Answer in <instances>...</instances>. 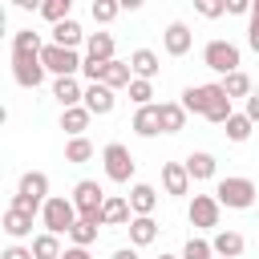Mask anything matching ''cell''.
<instances>
[{"mask_svg":"<svg viewBox=\"0 0 259 259\" xmlns=\"http://www.w3.org/2000/svg\"><path fill=\"white\" fill-rule=\"evenodd\" d=\"M182 109L186 113H202L206 121L214 125H227L231 121V97L223 89V81H210V85H186L182 89Z\"/></svg>","mask_w":259,"mask_h":259,"instance_id":"cell-1","label":"cell"},{"mask_svg":"<svg viewBox=\"0 0 259 259\" xmlns=\"http://www.w3.org/2000/svg\"><path fill=\"white\" fill-rule=\"evenodd\" d=\"M49 198H53V194H49V174H45V170H28V174H20V186H16V194H12L8 206L36 214V210H45Z\"/></svg>","mask_w":259,"mask_h":259,"instance_id":"cell-2","label":"cell"},{"mask_svg":"<svg viewBox=\"0 0 259 259\" xmlns=\"http://www.w3.org/2000/svg\"><path fill=\"white\" fill-rule=\"evenodd\" d=\"M214 198H219V206H231V210H251V206L259 202V186H255L251 178H243V174H231V178H219Z\"/></svg>","mask_w":259,"mask_h":259,"instance_id":"cell-3","label":"cell"},{"mask_svg":"<svg viewBox=\"0 0 259 259\" xmlns=\"http://www.w3.org/2000/svg\"><path fill=\"white\" fill-rule=\"evenodd\" d=\"M77 206H73V198H61V194H53L49 202H45V210H40V223H45V231L49 235H69L73 227H77Z\"/></svg>","mask_w":259,"mask_h":259,"instance_id":"cell-4","label":"cell"},{"mask_svg":"<svg viewBox=\"0 0 259 259\" xmlns=\"http://www.w3.org/2000/svg\"><path fill=\"white\" fill-rule=\"evenodd\" d=\"M202 65H206L210 73H223V77L239 73V45H231V40H223V36L206 40V49H202Z\"/></svg>","mask_w":259,"mask_h":259,"instance_id":"cell-5","label":"cell"},{"mask_svg":"<svg viewBox=\"0 0 259 259\" xmlns=\"http://www.w3.org/2000/svg\"><path fill=\"white\" fill-rule=\"evenodd\" d=\"M105 190L93 182V178H81L77 186H73V206H77V214L81 219H89V223H97L101 227V206H105Z\"/></svg>","mask_w":259,"mask_h":259,"instance_id":"cell-6","label":"cell"},{"mask_svg":"<svg viewBox=\"0 0 259 259\" xmlns=\"http://www.w3.org/2000/svg\"><path fill=\"white\" fill-rule=\"evenodd\" d=\"M101 162H105V178H109V182H130L134 170H138L134 154H130L121 142H109V146L101 150Z\"/></svg>","mask_w":259,"mask_h":259,"instance_id":"cell-7","label":"cell"},{"mask_svg":"<svg viewBox=\"0 0 259 259\" xmlns=\"http://www.w3.org/2000/svg\"><path fill=\"white\" fill-rule=\"evenodd\" d=\"M40 61H45V69H49L53 77H77V73H81V65H85L73 49H61V45H53V40L45 45Z\"/></svg>","mask_w":259,"mask_h":259,"instance_id":"cell-8","label":"cell"},{"mask_svg":"<svg viewBox=\"0 0 259 259\" xmlns=\"http://www.w3.org/2000/svg\"><path fill=\"white\" fill-rule=\"evenodd\" d=\"M45 61L40 57H12V77H16V85L20 89H36L40 81H45Z\"/></svg>","mask_w":259,"mask_h":259,"instance_id":"cell-9","label":"cell"},{"mask_svg":"<svg viewBox=\"0 0 259 259\" xmlns=\"http://www.w3.org/2000/svg\"><path fill=\"white\" fill-rule=\"evenodd\" d=\"M219 210H223V206H219V198H214V194H194L186 214H190V223H194V227L210 231V227H219Z\"/></svg>","mask_w":259,"mask_h":259,"instance_id":"cell-10","label":"cell"},{"mask_svg":"<svg viewBox=\"0 0 259 259\" xmlns=\"http://www.w3.org/2000/svg\"><path fill=\"white\" fill-rule=\"evenodd\" d=\"M190 45H194V32H190L182 20H170L166 32H162V49H166V57H186Z\"/></svg>","mask_w":259,"mask_h":259,"instance_id":"cell-11","label":"cell"},{"mask_svg":"<svg viewBox=\"0 0 259 259\" xmlns=\"http://www.w3.org/2000/svg\"><path fill=\"white\" fill-rule=\"evenodd\" d=\"M162 190H166L170 198L190 194V174H186V162H162Z\"/></svg>","mask_w":259,"mask_h":259,"instance_id":"cell-12","label":"cell"},{"mask_svg":"<svg viewBox=\"0 0 259 259\" xmlns=\"http://www.w3.org/2000/svg\"><path fill=\"white\" fill-rule=\"evenodd\" d=\"M113 105H117V97H113L109 85H85V109H89L93 117H109Z\"/></svg>","mask_w":259,"mask_h":259,"instance_id":"cell-13","label":"cell"},{"mask_svg":"<svg viewBox=\"0 0 259 259\" xmlns=\"http://www.w3.org/2000/svg\"><path fill=\"white\" fill-rule=\"evenodd\" d=\"M154 206H158V190L150 182H134L130 186V210H134V219H150Z\"/></svg>","mask_w":259,"mask_h":259,"instance_id":"cell-14","label":"cell"},{"mask_svg":"<svg viewBox=\"0 0 259 259\" xmlns=\"http://www.w3.org/2000/svg\"><path fill=\"white\" fill-rule=\"evenodd\" d=\"M53 97L61 101V109H77V105H85V89H81L77 77H57V81H53Z\"/></svg>","mask_w":259,"mask_h":259,"instance_id":"cell-15","label":"cell"},{"mask_svg":"<svg viewBox=\"0 0 259 259\" xmlns=\"http://www.w3.org/2000/svg\"><path fill=\"white\" fill-rule=\"evenodd\" d=\"M130 219H134L130 198L109 194V198H105V206H101V227H130Z\"/></svg>","mask_w":259,"mask_h":259,"instance_id":"cell-16","label":"cell"},{"mask_svg":"<svg viewBox=\"0 0 259 259\" xmlns=\"http://www.w3.org/2000/svg\"><path fill=\"white\" fill-rule=\"evenodd\" d=\"M130 69H134L138 81H154L158 69H162V61H158L154 49H134V53H130Z\"/></svg>","mask_w":259,"mask_h":259,"instance_id":"cell-17","label":"cell"},{"mask_svg":"<svg viewBox=\"0 0 259 259\" xmlns=\"http://www.w3.org/2000/svg\"><path fill=\"white\" fill-rule=\"evenodd\" d=\"M130 130H134L138 138H158V134H162V113H158V105H142V109L134 113Z\"/></svg>","mask_w":259,"mask_h":259,"instance_id":"cell-18","label":"cell"},{"mask_svg":"<svg viewBox=\"0 0 259 259\" xmlns=\"http://www.w3.org/2000/svg\"><path fill=\"white\" fill-rule=\"evenodd\" d=\"M210 247H214V255L219 259H239L243 255V247H247V239L239 235V231H214V239H210Z\"/></svg>","mask_w":259,"mask_h":259,"instance_id":"cell-19","label":"cell"},{"mask_svg":"<svg viewBox=\"0 0 259 259\" xmlns=\"http://www.w3.org/2000/svg\"><path fill=\"white\" fill-rule=\"evenodd\" d=\"M32 219H36V214H28V210H16V206H8V210H4V223H0V227H4V235H8V239H28V235H32Z\"/></svg>","mask_w":259,"mask_h":259,"instance_id":"cell-20","label":"cell"},{"mask_svg":"<svg viewBox=\"0 0 259 259\" xmlns=\"http://www.w3.org/2000/svg\"><path fill=\"white\" fill-rule=\"evenodd\" d=\"M81 40H89V36H85V28H81L73 16H69V20H61V24H53V45H61V49H73V53H77V45H81Z\"/></svg>","mask_w":259,"mask_h":259,"instance_id":"cell-21","label":"cell"},{"mask_svg":"<svg viewBox=\"0 0 259 259\" xmlns=\"http://www.w3.org/2000/svg\"><path fill=\"white\" fill-rule=\"evenodd\" d=\"M40 53H45L40 32H32V28H16L12 32V57H40Z\"/></svg>","mask_w":259,"mask_h":259,"instance_id":"cell-22","label":"cell"},{"mask_svg":"<svg viewBox=\"0 0 259 259\" xmlns=\"http://www.w3.org/2000/svg\"><path fill=\"white\" fill-rule=\"evenodd\" d=\"M85 61H101V65L117 61V57H113V36H109V32H89V40H85Z\"/></svg>","mask_w":259,"mask_h":259,"instance_id":"cell-23","label":"cell"},{"mask_svg":"<svg viewBox=\"0 0 259 259\" xmlns=\"http://www.w3.org/2000/svg\"><path fill=\"white\" fill-rule=\"evenodd\" d=\"M214 170H219V162H214V154H206V150H194V154L186 158L190 182H206V178H214Z\"/></svg>","mask_w":259,"mask_h":259,"instance_id":"cell-24","label":"cell"},{"mask_svg":"<svg viewBox=\"0 0 259 259\" xmlns=\"http://www.w3.org/2000/svg\"><path fill=\"white\" fill-rule=\"evenodd\" d=\"M89 109L85 105H77V109H61V130L69 134V138H85V130H89Z\"/></svg>","mask_w":259,"mask_h":259,"instance_id":"cell-25","label":"cell"},{"mask_svg":"<svg viewBox=\"0 0 259 259\" xmlns=\"http://www.w3.org/2000/svg\"><path fill=\"white\" fill-rule=\"evenodd\" d=\"M130 81H134V69H130V61H109V65H105V77H101V85H109V89L117 93V89H130Z\"/></svg>","mask_w":259,"mask_h":259,"instance_id":"cell-26","label":"cell"},{"mask_svg":"<svg viewBox=\"0 0 259 259\" xmlns=\"http://www.w3.org/2000/svg\"><path fill=\"white\" fill-rule=\"evenodd\" d=\"M158 113H162V134H178V130H186V109H182V101H162Z\"/></svg>","mask_w":259,"mask_h":259,"instance_id":"cell-27","label":"cell"},{"mask_svg":"<svg viewBox=\"0 0 259 259\" xmlns=\"http://www.w3.org/2000/svg\"><path fill=\"white\" fill-rule=\"evenodd\" d=\"M125 231H130V243H134V247H150V243L158 239V223H154V214H150V219H130Z\"/></svg>","mask_w":259,"mask_h":259,"instance_id":"cell-28","label":"cell"},{"mask_svg":"<svg viewBox=\"0 0 259 259\" xmlns=\"http://www.w3.org/2000/svg\"><path fill=\"white\" fill-rule=\"evenodd\" d=\"M32 255H36V259H61V255H65V251H61V235L40 231V235L32 239Z\"/></svg>","mask_w":259,"mask_h":259,"instance_id":"cell-29","label":"cell"},{"mask_svg":"<svg viewBox=\"0 0 259 259\" xmlns=\"http://www.w3.org/2000/svg\"><path fill=\"white\" fill-rule=\"evenodd\" d=\"M97 150H93V142L89 138H69L65 142V162H73V166H81V162H89Z\"/></svg>","mask_w":259,"mask_h":259,"instance_id":"cell-30","label":"cell"},{"mask_svg":"<svg viewBox=\"0 0 259 259\" xmlns=\"http://www.w3.org/2000/svg\"><path fill=\"white\" fill-rule=\"evenodd\" d=\"M223 89H227V97H231V101H235V97H243V101H247V97H251V77L239 69V73L223 77Z\"/></svg>","mask_w":259,"mask_h":259,"instance_id":"cell-31","label":"cell"},{"mask_svg":"<svg viewBox=\"0 0 259 259\" xmlns=\"http://www.w3.org/2000/svg\"><path fill=\"white\" fill-rule=\"evenodd\" d=\"M69 12H73V0H45V4H40V16H45L49 24L69 20Z\"/></svg>","mask_w":259,"mask_h":259,"instance_id":"cell-32","label":"cell"},{"mask_svg":"<svg viewBox=\"0 0 259 259\" xmlns=\"http://www.w3.org/2000/svg\"><path fill=\"white\" fill-rule=\"evenodd\" d=\"M69 239H73V247H93V243H97V223L77 219V227L69 231Z\"/></svg>","mask_w":259,"mask_h":259,"instance_id":"cell-33","label":"cell"},{"mask_svg":"<svg viewBox=\"0 0 259 259\" xmlns=\"http://www.w3.org/2000/svg\"><path fill=\"white\" fill-rule=\"evenodd\" d=\"M251 130H255V125H251L247 113H231V121H227V138H231V142H247Z\"/></svg>","mask_w":259,"mask_h":259,"instance_id":"cell-34","label":"cell"},{"mask_svg":"<svg viewBox=\"0 0 259 259\" xmlns=\"http://www.w3.org/2000/svg\"><path fill=\"white\" fill-rule=\"evenodd\" d=\"M182 259H214V247H210L206 239L190 235V239H186V247H182Z\"/></svg>","mask_w":259,"mask_h":259,"instance_id":"cell-35","label":"cell"},{"mask_svg":"<svg viewBox=\"0 0 259 259\" xmlns=\"http://www.w3.org/2000/svg\"><path fill=\"white\" fill-rule=\"evenodd\" d=\"M150 97H154V81H138V77H134V81H130V101L142 109V105H154Z\"/></svg>","mask_w":259,"mask_h":259,"instance_id":"cell-36","label":"cell"},{"mask_svg":"<svg viewBox=\"0 0 259 259\" xmlns=\"http://www.w3.org/2000/svg\"><path fill=\"white\" fill-rule=\"evenodd\" d=\"M89 12H93V20H97V24H109V20L121 12V4H117V0H93V8H89Z\"/></svg>","mask_w":259,"mask_h":259,"instance_id":"cell-37","label":"cell"},{"mask_svg":"<svg viewBox=\"0 0 259 259\" xmlns=\"http://www.w3.org/2000/svg\"><path fill=\"white\" fill-rule=\"evenodd\" d=\"M194 12H198V16H206V20H214V16H223V12H227V0H194Z\"/></svg>","mask_w":259,"mask_h":259,"instance_id":"cell-38","label":"cell"},{"mask_svg":"<svg viewBox=\"0 0 259 259\" xmlns=\"http://www.w3.org/2000/svg\"><path fill=\"white\" fill-rule=\"evenodd\" d=\"M0 259H36V255H32V247L12 243V247H4V251H0Z\"/></svg>","mask_w":259,"mask_h":259,"instance_id":"cell-39","label":"cell"},{"mask_svg":"<svg viewBox=\"0 0 259 259\" xmlns=\"http://www.w3.org/2000/svg\"><path fill=\"white\" fill-rule=\"evenodd\" d=\"M251 8H255L251 0H227V12L231 16H251Z\"/></svg>","mask_w":259,"mask_h":259,"instance_id":"cell-40","label":"cell"},{"mask_svg":"<svg viewBox=\"0 0 259 259\" xmlns=\"http://www.w3.org/2000/svg\"><path fill=\"white\" fill-rule=\"evenodd\" d=\"M243 113L251 117V125H259V93H251V97H247V105H243Z\"/></svg>","mask_w":259,"mask_h":259,"instance_id":"cell-41","label":"cell"},{"mask_svg":"<svg viewBox=\"0 0 259 259\" xmlns=\"http://www.w3.org/2000/svg\"><path fill=\"white\" fill-rule=\"evenodd\" d=\"M247 45H251V53H259V16H251V24H247Z\"/></svg>","mask_w":259,"mask_h":259,"instance_id":"cell-42","label":"cell"},{"mask_svg":"<svg viewBox=\"0 0 259 259\" xmlns=\"http://www.w3.org/2000/svg\"><path fill=\"white\" fill-rule=\"evenodd\" d=\"M61 259H93V255H89V247H65Z\"/></svg>","mask_w":259,"mask_h":259,"instance_id":"cell-43","label":"cell"},{"mask_svg":"<svg viewBox=\"0 0 259 259\" xmlns=\"http://www.w3.org/2000/svg\"><path fill=\"white\" fill-rule=\"evenodd\" d=\"M113 259H138V251L134 247H121V251H113Z\"/></svg>","mask_w":259,"mask_h":259,"instance_id":"cell-44","label":"cell"},{"mask_svg":"<svg viewBox=\"0 0 259 259\" xmlns=\"http://www.w3.org/2000/svg\"><path fill=\"white\" fill-rule=\"evenodd\" d=\"M251 16H259V0H255V8H251Z\"/></svg>","mask_w":259,"mask_h":259,"instance_id":"cell-45","label":"cell"},{"mask_svg":"<svg viewBox=\"0 0 259 259\" xmlns=\"http://www.w3.org/2000/svg\"><path fill=\"white\" fill-rule=\"evenodd\" d=\"M158 259H182V255H158Z\"/></svg>","mask_w":259,"mask_h":259,"instance_id":"cell-46","label":"cell"},{"mask_svg":"<svg viewBox=\"0 0 259 259\" xmlns=\"http://www.w3.org/2000/svg\"><path fill=\"white\" fill-rule=\"evenodd\" d=\"M255 210H259V202H255Z\"/></svg>","mask_w":259,"mask_h":259,"instance_id":"cell-47","label":"cell"},{"mask_svg":"<svg viewBox=\"0 0 259 259\" xmlns=\"http://www.w3.org/2000/svg\"><path fill=\"white\" fill-rule=\"evenodd\" d=\"M214 259H219V255H214Z\"/></svg>","mask_w":259,"mask_h":259,"instance_id":"cell-48","label":"cell"}]
</instances>
